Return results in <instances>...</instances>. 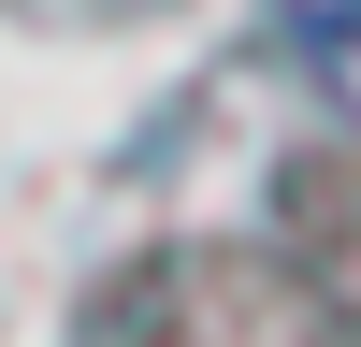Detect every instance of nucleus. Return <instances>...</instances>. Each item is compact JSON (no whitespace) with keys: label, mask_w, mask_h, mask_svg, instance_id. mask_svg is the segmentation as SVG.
Returning <instances> with one entry per match:
<instances>
[{"label":"nucleus","mask_w":361,"mask_h":347,"mask_svg":"<svg viewBox=\"0 0 361 347\" xmlns=\"http://www.w3.org/2000/svg\"><path fill=\"white\" fill-rule=\"evenodd\" d=\"M275 29H289V44L318 58V44H333V29H361V0H275Z\"/></svg>","instance_id":"nucleus-1"},{"label":"nucleus","mask_w":361,"mask_h":347,"mask_svg":"<svg viewBox=\"0 0 361 347\" xmlns=\"http://www.w3.org/2000/svg\"><path fill=\"white\" fill-rule=\"evenodd\" d=\"M318 87H333V102L361 116V29H333V44H318Z\"/></svg>","instance_id":"nucleus-2"}]
</instances>
